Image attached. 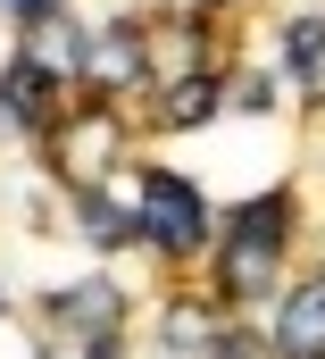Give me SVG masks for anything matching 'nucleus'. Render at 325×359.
<instances>
[{"mask_svg": "<svg viewBox=\"0 0 325 359\" xmlns=\"http://www.w3.org/2000/svg\"><path fill=\"white\" fill-rule=\"evenodd\" d=\"M134 226L159 243V251H175V259H192L200 251V234H209V209H200V192L184 176H142V201H134Z\"/></svg>", "mask_w": 325, "mask_h": 359, "instance_id": "f257e3e1", "label": "nucleus"}, {"mask_svg": "<svg viewBox=\"0 0 325 359\" xmlns=\"http://www.w3.org/2000/svg\"><path fill=\"white\" fill-rule=\"evenodd\" d=\"M275 351L284 359H325V276L292 284L275 309Z\"/></svg>", "mask_w": 325, "mask_h": 359, "instance_id": "7ed1b4c3", "label": "nucleus"}, {"mask_svg": "<svg viewBox=\"0 0 325 359\" xmlns=\"http://www.w3.org/2000/svg\"><path fill=\"white\" fill-rule=\"evenodd\" d=\"M284 234H292V209L284 201H250L234 217V243H226V292H267V276L284 259Z\"/></svg>", "mask_w": 325, "mask_h": 359, "instance_id": "f03ea898", "label": "nucleus"}, {"mask_svg": "<svg viewBox=\"0 0 325 359\" xmlns=\"http://www.w3.org/2000/svg\"><path fill=\"white\" fill-rule=\"evenodd\" d=\"M0 100H8L25 126H50V76H42L34 59H8V76H0Z\"/></svg>", "mask_w": 325, "mask_h": 359, "instance_id": "1a4fd4ad", "label": "nucleus"}, {"mask_svg": "<svg viewBox=\"0 0 325 359\" xmlns=\"http://www.w3.org/2000/svg\"><path fill=\"white\" fill-rule=\"evenodd\" d=\"M59 334L117 343V292H109V284H76V292H59Z\"/></svg>", "mask_w": 325, "mask_h": 359, "instance_id": "0eeeda50", "label": "nucleus"}, {"mask_svg": "<svg viewBox=\"0 0 325 359\" xmlns=\"http://www.w3.org/2000/svg\"><path fill=\"white\" fill-rule=\"evenodd\" d=\"M17 59H34V67H42V76L59 84V76H83L92 42H83V34L67 25V17H42V25H25V50H17Z\"/></svg>", "mask_w": 325, "mask_h": 359, "instance_id": "39448f33", "label": "nucleus"}, {"mask_svg": "<svg viewBox=\"0 0 325 359\" xmlns=\"http://www.w3.org/2000/svg\"><path fill=\"white\" fill-rule=\"evenodd\" d=\"M142 67H151V42H142V25H117V34H100V42H92V59H83V76H92L100 92H125Z\"/></svg>", "mask_w": 325, "mask_h": 359, "instance_id": "20e7f679", "label": "nucleus"}, {"mask_svg": "<svg viewBox=\"0 0 325 359\" xmlns=\"http://www.w3.org/2000/svg\"><path fill=\"white\" fill-rule=\"evenodd\" d=\"M83 234H92V243H125V234H134V217H125L109 192H83Z\"/></svg>", "mask_w": 325, "mask_h": 359, "instance_id": "f8f14e48", "label": "nucleus"}, {"mask_svg": "<svg viewBox=\"0 0 325 359\" xmlns=\"http://www.w3.org/2000/svg\"><path fill=\"white\" fill-rule=\"evenodd\" d=\"M59 159H67V176H100V168H109V117H83V126H67Z\"/></svg>", "mask_w": 325, "mask_h": 359, "instance_id": "9d476101", "label": "nucleus"}, {"mask_svg": "<svg viewBox=\"0 0 325 359\" xmlns=\"http://www.w3.org/2000/svg\"><path fill=\"white\" fill-rule=\"evenodd\" d=\"M159 359H217V309L175 301V309L159 318Z\"/></svg>", "mask_w": 325, "mask_h": 359, "instance_id": "423d86ee", "label": "nucleus"}, {"mask_svg": "<svg viewBox=\"0 0 325 359\" xmlns=\"http://www.w3.org/2000/svg\"><path fill=\"white\" fill-rule=\"evenodd\" d=\"M284 67H292V84L309 92V100H325V25L317 17H292L284 25Z\"/></svg>", "mask_w": 325, "mask_h": 359, "instance_id": "6e6552de", "label": "nucleus"}, {"mask_svg": "<svg viewBox=\"0 0 325 359\" xmlns=\"http://www.w3.org/2000/svg\"><path fill=\"white\" fill-rule=\"evenodd\" d=\"M0 17H17V25H42V17H59V0H0Z\"/></svg>", "mask_w": 325, "mask_h": 359, "instance_id": "ddd939ff", "label": "nucleus"}, {"mask_svg": "<svg viewBox=\"0 0 325 359\" xmlns=\"http://www.w3.org/2000/svg\"><path fill=\"white\" fill-rule=\"evenodd\" d=\"M217 109V76L200 67V76H175V92H167V126H200Z\"/></svg>", "mask_w": 325, "mask_h": 359, "instance_id": "9b49d317", "label": "nucleus"}]
</instances>
